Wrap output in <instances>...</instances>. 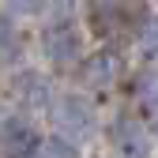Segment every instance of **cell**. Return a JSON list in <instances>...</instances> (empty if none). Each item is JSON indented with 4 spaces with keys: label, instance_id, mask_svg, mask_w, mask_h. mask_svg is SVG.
Masks as SVG:
<instances>
[{
    "label": "cell",
    "instance_id": "obj_9",
    "mask_svg": "<svg viewBox=\"0 0 158 158\" xmlns=\"http://www.w3.org/2000/svg\"><path fill=\"white\" fill-rule=\"evenodd\" d=\"M143 124H147V132H151V135H158V90L143 102Z\"/></svg>",
    "mask_w": 158,
    "mask_h": 158
},
{
    "label": "cell",
    "instance_id": "obj_3",
    "mask_svg": "<svg viewBox=\"0 0 158 158\" xmlns=\"http://www.w3.org/2000/svg\"><path fill=\"white\" fill-rule=\"evenodd\" d=\"M45 56L53 68H75L83 56V38L72 23H56L45 30Z\"/></svg>",
    "mask_w": 158,
    "mask_h": 158
},
{
    "label": "cell",
    "instance_id": "obj_7",
    "mask_svg": "<svg viewBox=\"0 0 158 158\" xmlns=\"http://www.w3.org/2000/svg\"><path fill=\"white\" fill-rule=\"evenodd\" d=\"M34 158H79V147L60 139V135H53V139H42L34 151Z\"/></svg>",
    "mask_w": 158,
    "mask_h": 158
},
{
    "label": "cell",
    "instance_id": "obj_10",
    "mask_svg": "<svg viewBox=\"0 0 158 158\" xmlns=\"http://www.w3.org/2000/svg\"><path fill=\"white\" fill-rule=\"evenodd\" d=\"M15 45V30H11V19L4 15V11H0V53H8Z\"/></svg>",
    "mask_w": 158,
    "mask_h": 158
},
{
    "label": "cell",
    "instance_id": "obj_5",
    "mask_svg": "<svg viewBox=\"0 0 158 158\" xmlns=\"http://www.w3.org/2000/svg\"><path fill=\"white\" fill-rule=\"evenodd\" d=\"M38 135L27 121H4V128H0V147H4V158H34L38 151Z\"/></svg>",
    "mask_w": 158,
    "mask_h": 158
},
{
    "label": "cell",
    "instance_id": "obj_11",
    "mask_svg": "<svg viewBox=\"0 0 158 158\" xmlns=\"http://www.w3.org/2000/svg\"><path fill=\"white\" fill-rule=\"evenodd\" d=\"M8 4H11V11H38L45 0H8Z\"/></svg>",
    "mask_w": 158,
    "mask_h": 158
},
{
    "label": "cell",
    "instance_id": "obj_6",
    "mask_svg": "<svg viewBox=\"0 0 158 158\" xmlns=\"http://www.w3.org/2000/svg\"><path fill=\"white\" fill-rule=\"evenodd\" d=\"M11 98L23 109H42L49 102V83L42 75H34V72H23V75L11 79Z\"/></svg>",
    "mask_w": 158,
    "mask_h": 158
},
{
    "label": "cell",
    "instance_id": "obj_4",
    "mask_svg": "<svg viewBox=\"0 0 158 158\" xmlns=\"http://www.w3.org/2000/svg\"><path fill=\"white\" fill-rule=\"evenodd\" d=\"M121 75H124V56L117 49H98L94 56H87V60L79 64V79H83L87 87H94V90L113 87Z\"/></svg>",
    "mask_w": 158,
    "mask_h": 158
},
{
    "label": "cell",
    "instance_id": "obj_8",
    "mask_svg": "<svg viewBox=\"0 0 158 158\" xmlns=\"http://www.w3.org/2000/svg\"><path fill=\"white\" fill-rule=\"evenodd\" d=\"M139 49H143V56L158 60V15L143 19V27H139Z\"/></svg>",
    "mask_w": 158,
    "mask_h": 158
},
{
    "label": "cell",
    "instance_id": "obj_1",
    "mask_svg": "<svg viewBox=\"0 0 158 158\" xmlns=\"http://www.w3.org/2000/svg\"><path fill=\"white\" fill-rule=\"evenodd\" d=\"M49 124L68 143H83L94 135V109L83 94H60L49 98Z\"/></svg>",
    "mask_w": 158,
    "mask_h": 158
},
{
    "label": "cell",
    "instance_id": "obj_2",
    "mask_svg": "<svg viewBox=\"0 0 158 158\" xmlns=\"http://www.w3.org/2000/svg\"><path fill=\"white\" fill-rule=\"evenodd\" d=\"M109 143L117 158H151V132L135 117H117L109 128Z\"/></svg>",
    "mask_w": 158,
    "mask_h": 158
}]
</instances>
